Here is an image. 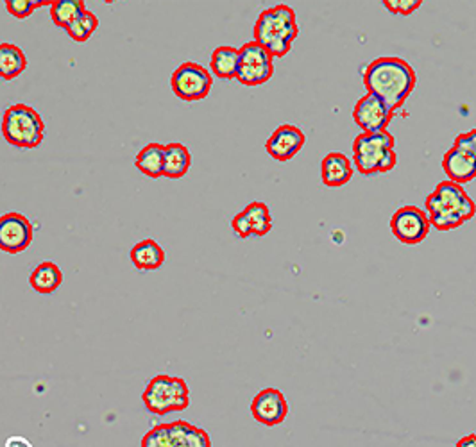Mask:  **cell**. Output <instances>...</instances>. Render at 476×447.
Segmentation results:
<instances>
[{
    "instance_id": "cell-1",
    "label": "cell",
    "mask_w": 476,
    "mask_h": 447,
    "mask_svg": "<svg viewBox=\"0 0 476 447\" xmlns=\"http://www.w3.org/2000/svg\"><path fill=\"white\" fill-rule=\"evenodd\" d=\"M367 94L380 97L392 112L400 110L418 85L416 70L401 58H376L362 72Z\"/></svg>"
},
{
    "instance_id": "cell-2",
    "label": "cell",
    "mask_w": 476,
    "mask_h": 447,
    "mask_svg": "<svg viewBox=\"0 0 476 447\" xmlns=\"http://www.w3.org/2000/svg\"><path fill=\"white\" fill-rule=\"evenodd\" d=\"M427 213L436 229L452 231L475 217L476 204L463 184L443 181L427 197Z\"/></svg>"
},
{
    "instance_id": "cell-3",
    "label": "cell",
    "mask_w": 476,
    "mask_h": 447,
    "mask_svg": "<svg viewBox=\"0 0 476 447\" xmlns=\"http://www.w3.org/2000/svg\"><path fill=\"white\" fill-rule=\"evenodd\" d=\"M300 36L296 13L292 7L280 4L260 13L255 23V41L265 47L274 58H285Z\"/></svg>"
},
{
    "instance_id": "cell-4",
    "label": "cell",
    "mask_w": 476,
    "mask_h": 447,
    "mask_svg": "<svg viewBox=\"0 0 476 447\" xmlns=\"http://www.w3.org/2000/svg\"><path fill=\"white\" fill-rule=\"evenodd\" d=\"M353 161L364 175L391 172L398 163L394 137L387 131L358 135L353 142Z\"/></svg>"
},
{
    "instance_id": "cell-5",
    "label": "cell",
    "mask_w": 476,
    "mask_h": 447,
    "mask_svg": "<svg viewBox=\"0 0 476 447\" xmlns=\"http://www.w3.org/2000/svg\"><path fill=\"white\" fill-rule=\"evenodd\" d=\"M2 137L13 148L36 149L43 142L45 124L31 106L14 104L4 112Z\"/></svg>"
},
{
    "instance_id": "cell-6",
    "label": "cell",
    "mask_w": 476,
    "mask_h": 447,
    "mask_svg": "<svg viewBox=\"0 0 476 447\" xmlns=\"http://www.w3.org/2000/svg\"><path fill=\"white\" fill-rule=\"evenodd\" d=\"M144 405L155 416L183 412L190 405V390L184 380L177 376L158 374L144 390Z\"/></svg>"
},
{
    "instance_id": "cell-7",
    "label": "cell",
    "mask_w": 476,
    "mask_h": 447,
    "mask_svg": "<svg viewBox=\"0 0 476 447\" xmlns=\"http://www.w3.org/2000/svg\"><path fill=\"white\" fill-rule=\"evenodd\" d=\"M213 85L211 74L197 63H183L170 76L174 95L184 103H195L208 97Z\"/></svg>"
},
{
    "instance_id": "cell-8",
    "label": "cell",
    "mask_w": 476,
    "mask_h": 447,
    "mask_svg": "<svg viewBox=\"0 0 476 447\" xmlns=\"http://www.w3.org/2000/svg\"><path fill=\"white\" fill-rule=\"evenodd\" d=\"M274 56L258 41H249L240 49L238 83L244 86H260L274 74Z\"/></svg>"
},
{
    "instance_id": "cell-9",
    "label": "cell",
    "mask_w": 476,
    "mask_h": 447,
    "mask_svg": "<svg viewBox=\"0 0 476 447\" xmlns=\"http://www.w3.org/2000/svg\"><path fill=\"white\" fill-rule=\"evenodd\" d=\"M428 213L418 206H403L391 219L392 235L405 246L421 244L430 233Z\"/></svg>"
},
{
    "instance_id": "cell-10",
    "label": "cell",
    "mask_w": 476,
    "mask_h": 447,
    "mask_svg": "<svg viewBox=\"0 0 476 447\" xmlns=\"http://www.w3.org/2000/svg\"><path fill=\"white\" fill-rule=\"evenodd\" d=\"M394 112L376 95L365 94L358 99L353 110V121L362 133H382L387 131Z\"/></svg>"
},
{
    "instance_id": "cell-11",
    "label": "cell",
    "mask_w": 476,
    "mask_h": 447,
    "mask_svg": "<svg viewBox=\"0 0 476 447\" xmlns=\"http://www.w3.org/2000/svg\"><path fill=\"white\" fill-rule=\"evenodd\" d=\"M34 238V229L27 217L20 213H5L0 219V249L9 255L23 253Z\"/></svg>"
},
{
    "instance_id": "cell-12",
    "label": "cell",
    "mask_w": 476,
    "mask_h": 447,
    "mask_svg": "<svg viewBox=\"0 0 476 447\" xmlns=\"http://www.w3.org/2000/svg\"><path fill=\"white\" fill-rule=\"evenodd\" d=\"M231 228L238 238L265 237L273 229V215L265 202H251L244 211L235 215Z\"/></svg>"
},
{
    "instance_id": "cell-13",
    "label": "cell",
    "mask_w": 476,
    "mask_h": 447,
    "mask_svg": "<svg viewBox=\"0 0 476 447\" xmlns=\"http://www.w3.org/2000/svg\"><path fill=\"white\" fill-rule=\"evenodd\" d=\"M253 417L264 426H278L289 416V405L285 396L276 389H264L251 403Z\"/></svg>"
},
{
    "instance_id": "cell-14",
    "label": "cell",
    "mask_w": 476,
    "mask_h": 447,
    "mask_svg": "<svg viewBox=\"0 0 476 447\" xmlns=\"http://www.w3.org/2000/svg\"><path fill=\"white\" fill-rule=\"evenodd\" d=\"M305 144H307V137L300 128L292 124H283L269 137L265 150L276 161H291L305 148Z\"/></svg>"
},
{
    "instance_id": "cell-15",
    "label": "cell",
    "mask_w": 476,
    "mask_h": 447,
    "mask_svg": "<svg viewBox=\"0 0 476 447\" xmlns=\"http://www.w3.org/2000/svg\"><path fill=\"white\" fill-rule=\"evenodd\" d=\"M443 168L448 175V181L466 184L476 177V156L466 150L452 148L443 157Z\"/></svg>"
},
{
    "instance_id": "cell-16",
    "label": "cell",
    "mask_w": 476,
    "mask_h": 447,
    "mask_svg": "<svg viewBox=\"0 0 476 447\" xmlns=\"http://www.w3.org/2000/svg\"><path fill=\"white\" fill-rule=\"evenodd\" d=\"M320 177L328 188H340L353 177V165L342 152H329L320 165Z\"/></svg>"
},
{
    "instance_id": "cell-17",
    "label": "cell",
    "mask_w": 476,
    "mask_h": 447,
    "mask_svg": "<svg viewBox=\"0 0 476 447\" xmlns=\"http://www.w3.org/2000/svg\"><path fill=\"white\" fill-rule=\"evenodd\" d=\"M240 65V49L235 47H217L210 58V70L219 79H237Z\"/></svg>"
},
{
    "instance_id": "cell-18",
    "label": "cell",
    "mask_w": 476,
    "mask_h": 447,
    "mask_svg": "<svg viewBox=\"0 0 476 447\" xmlns=\"http://www.w3.org/2000/svg\"><path fill=\"white\" fill-rule=\"evenodd\" d=\"M130 258L133 262V265L142 271V273H151V271H158L159 267L165 264V253L161 249L158 242L155 240H142L139 242L131 253Z\"/></svg>"
},
{
    "instance_id": "cell-19",
    "label": "cell",
    "mask_w": 476,
    "mask_h": 447,
    "mask_svg": "<svg viewBox=\"0 0 476 447\" xmlns=\"http://www.w3.org/2000/svg\"><path fill=\"white\" fill-rule=\"evenodd\" d=\"M63 283L61 269L52 262L40 264L29 276V285L38 294H52Z\"/></svg>"
},
{
    "instance_id": "cell-20",
    "label": "cell",
    "mask_w": 476,
    "mask_h": 447,
    "mask_svg": "<svg viewBox=\"0 0 476 447\" xmlns=\"http://www.w3.org/2000/svg\"><path fill=\"white\" fill-rule=\"evenodd\" d=\"M170 447H211V443L202 428L175 421L170 425Z\"/></svg>"
},
{
    "instance_id": "cell-21",
    "label": "cell",
    "mask_w": 476,
    "mask_h": 447,
    "mask_svg": "<svg viewBox=\"0 0 476 447\" xmlns=\"http://www.w3.org/2000/svg\"><path fill=\"white\" fill-rule=\"evenodd\" d=\"M192 166V154L183 144L165 146V177L179 179L188 174Z\"/></svg>"
},
{
    "instance_id": "cell-22",
    "label": "cell",
    "mask_w": 476,
    "mask_h": 447,
    "mask_svg": "<svg viewBox=\"0 0 476 447\" xmlns=\"http://www.w3.org/2000/svg\"><path fill=\"white\" fill-rule=\"evenodd\" d=\"M135 165L148 177L153 179L165 177V146L161 144L146 146L139 152Z\"/></svg>"
},
{
    "instance_id": "cell-23",
    "label": "cell",
    "mask_w": 476,
    "mask_h": 447,
    "mask_svg": "<svg viewBox=\"0 0 476 447\" xmlns=\"http://www.w3.org/2000/svg\"><path fill=\"white\" fill-rule=\"evenodd\" d=\"M27 67L25 54L13 43L0 45V76L4 81L16 79Z\"/></svg>"
},
{
    "instance_id": "cell-24",
    "label": "cell",
    "mask_w": 476,
    "mask_h": 447,
    "mask_svg": "<svg viewBox=\"0 0 476 447\" xmlns=\"http://www.w3.org/2000/svg\"><path fill=\"white\" fill-rule=\"evenodd\" d=\"M86 11V5L83 0H54L50 5V16L52 22L61 27L68 29L83 13Z\"/></svg>"
},
{
    "instance_id": "cell-25",
    "label": "cell",
    "mask_w": 476,
    "mask_h": 447,
    "mask_svg": "<svg viewBox=\"0 0 476 447\" xmlns=\"http://www.w3.org/2000/svg\"><path fill=\"white\" fill-rule=\"evenodd\" d=\"M97 27H99V18L92 13V11H85L68 29H67V34L74 40V41H77V43H85V41H88L92 36H94V32L97 31Z\"/></svg>"
},
{
    "instance_id": "cell-26",
    "label": "cell",
    "mask_w": 476,
    "mask_h": 447,
    "mask_svg": "<svg viewBox=\"0 0 476 447\" xmlns=\"http://www.w3.org/2000/svg\"><path fill=\"white\" fill-rule=\"evenodd\" d=\"M5 9L18 20H23L31 16L38 7L52 2H43V0H5Z\"/></svg>"
},
{
    "instance_id": "cell-27",
    "label": "cell",
    "mask_w": 476,
    "mask_h": 447,
    "mask_svg": "<svg viewBox=\"0 0 476 447\" xmlns=\"http://www.w3.org/2000/svg\"><path fill=\"white\" fill-rule=\"evenodd\" d=\"M142 447H170V425L155 426L144 437Z\"/></svg>"
},
{
    "instance_id": "cell-28",
    "label": "cell",
    "mask_w": 476,
    "mask_h": 447,
    "mask_svg": "<svg viewBox=\"0 0 476 447\" xmlns=\"http://www.w3.org/2000/svg\"><path fill=\"white\" fill-rule=\"evenodd\" d=\"M423 4V0H385L383 5L387 11L394 13V14H403L409 16L412 14L416 9H419Z\"/></svg>"
},
{
    "instance_id": "cell-29",
    "label": "cell",
    "mask_w": 476,
    "mask_h": 447,
    "mask_svg": "<svg viewBox=\"0 0 476 447\" xmlns=\"http://www.w3.org/2000/svg\"><path fill=\"white\" fill-rule=\"evenodd\" d=\"M457 149L466 150L470 154L476 156V130H472L470 133H461L457 139H455V146Z\"/></svg>"
},
{
    "instance_id": "cell-30",
    "label": "cell",
    "mask_w": 476,
    "mask_h": 447,
    "mask_svg": "<svg viewBox=\"0 0 476 447\" xmlns=\"http://www.w3.org/2000/svg\"><path fill=\"white\" fill-rule=\"evenodd\" d=\"M4 447H34L32 443L25 437H20V435H14V437H9L5 441V446Z\"/></svg>"
},
{
    "instance_id": "cell-31",
    "label": "cell",
    "mask_w": 476,
    "mask_h": 447,
    "mask_svg": "<svg viewBox=\"0 0 476 447\" xmlns=\"http://www.w3.org/2000/svg\"><path fill=\"white\" fill-rule=\"evenodd\" d=\"M455 447H476V435L472 434V435H468V437L461 439Z\"/></svg>"
}]
</instances>
